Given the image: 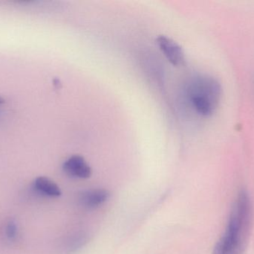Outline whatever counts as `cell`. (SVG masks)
Masks as SVG:
<instances>
[{
	"instance_id": "cell-1",
	"label": "cell",
	"mask_w": 254,
	"mask_h": 254,
	"mask_svg": "<svg viewBox=\"0 0 254 254\" xmlns=\"http://www.w3.org/2000/svg\"><path fill=\"white\" fill-rule=\"evenodd\" d=\"M252 223V200L246 190H242L233 206L226 231L213 254H243L249 243Z\"/></svg>"
},
{
	"instance_id": "cell-2",
	"label": "cell",
	"mask_w": 254,
	"mask_h": 254,
	"mask_svg": "<svg viewBox=\"0 0 254 254\" xmlns=\"http://www.w3.org/2000/svg\"><path fill=\"white\" fill-rule=\"evenodd\" d=\"M222 88L217 80L208 76L193 78L188 87L190 101L198 114L209 116L219 104Z\"/></svg>"
},
{
	"instance_id": "cell-3",
	"label": "cell",
	"mask_w": 254,
	"mask_h": 254,
	"mask_svg": "<svg viewBox=\"0 0 254 254\" xmlns=\"http://www.w3.org/2000/svg\"><path fill=\"white\" fill-rule=\"evenodd\" d=\"M156 43L161 52L173 65L178 67L185 64V52L179 43L164 35L158 36Z\"/></svg>"
},
{
	"instance_id": "cell-4",
	"label": "cell",
	"mask_w": 254,
	"mask_h": 254,
	"mask_svg": "<svg viewBox=\"0 0 254 254\" xmlns=\"http://www.w3.org/2000/svg\"><path fill=\"white\" fill-rule=\"evenodd\" d=\"M64 172L73 178L87 179L92 175V168L80 155H72L63 164Z\"/></svg>"
},
{
	"instance_id": "cell-5",
	"label": "cell",
	"mask_w": 254,
	"mask_h": 254,
	"mask_svg": "<svg viewBox=\"0 0 254 254\" xmlns=\"http://www.w3.org/2000/svg\"><path fill=\"white\" fill-rule=\"evenodd\" d=\"M110 196V192L107 189L94 188L80 192L79 201L86 208L95 209L107 202Z\"/></svg>"
},
{
	"instance_id": "cell-6",
	"label": "cell",
	"mask_w": 254,
	"mask_h": 254,
	"mask_svg": "<svg viewBox=\"0 0 254 254\" xmlns=\"http://www.w3.org/2000/svg\"><path fill=\"white\" fill-rule=\"evenodd\" d=\"M34 188L37 192L51 198H58L62 195V191L58 184L46 177H39L34 181Z\"/></svg>"
},
{
	"instance_id": "cell-7",
	"label": "cell",
	"mask_w": 254,
	"mask_h": 254,
	"mask_svg": "<svg viewBox=\"0 0 254 254\" xmlns=\"http://www.w3.org/2000/svg\"><path fill=\"white\" fill-rule=\"evenodd\" d=\"M16 232H17V228L16 225L13 222H10L7 225L6 228V234L9 239H13L16 237Z\"/></svg>"
},
{
	"instance_id": "cell-8",
	"label": "cell",
	"mask_w": 254,
	"mask_h": 254,
	"mask_svg": "<svg viewBox=\"0 0 254 254\" xmlns=\"http://www.w3.org/2000/svg\"><path fill=\"white\" fill-rule=\"evenodd\" d=\"M4 102V100L1 97H0V104H3Z\"/></svg>"
}]
</instances>
